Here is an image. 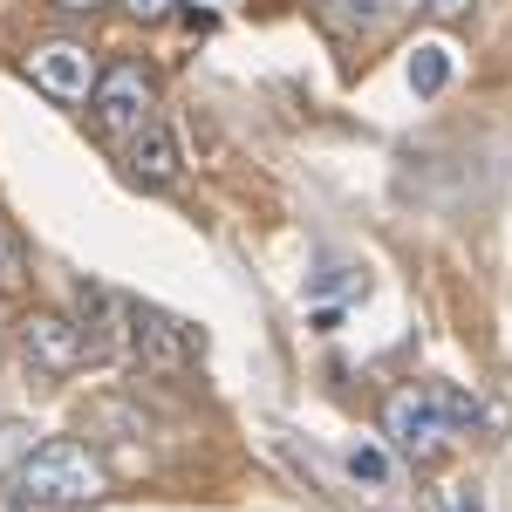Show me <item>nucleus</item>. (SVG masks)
I'll return each instance as SVG.
<instances>
[{
  "instance_id": "1",
  "label": "nucleus",
  "mask_w": 512,
  "mask_h": 512,
  "mask_svg": "<svg viewBox=\"0 0 512 512\" xmlns=\"http://www.w3.org/2000/svg\"><path fill=\"white\" fill-rule=\"evenodd\" d=\"M89 499H103V465H96V451L76 444V437L28 444L21 465L0 485V512H76Z\"/></svg>"
},
{
  "instance_id": "2",
  "label": "nucleus",
  "mask_w": 512,
  "mask_h": 512,
  "mask_svg": "<svg viewBox=\"0 0 512 512\" xmlns=\"http://www.w3.org/2000/svg\"><path fill=\"white\" fill-rule=\"evenodd\" d=\"M123 349L137 355L144 369H192L198 355H205V335L185 315H164L151 301L123 294Z\"/></svg>"
},
{
  "instance_id": "3",
  "label": "nucleus",
  "mask_w": 512,
  "mask_h": 512,
  "mask_svg": "<svg viewBox=\"0 0 512 512\" xmlns=\"http://www.w3.org/2000/svg\"><path fill=\"white\" fill-rule=\"evenodd\" d=\"M21 355H28V369H41V376H76V369H82L96 349H89L82 321L35 308V315L21 321Z\"/></svg>"
},
{
  "instance_id": "4",
  "label": "nucleus",
  "mask_w": 512,
  "mask_h": 512,
  "mask_svg": "<svg viewBox=\"0 0 512 512\" xmlns=\"http://www.w3.org/2000/svg\"><path fill=\"white\" fill-rule=\"evenodd\" d=\"M89 110H96V130L123 144L137 123L151 117V76H144L137 62H117L110 76H96V89H89Z\"/></svg>"
},
{
  "instance_id": "5",
  "label": "nucleus",
  "mask_w": 512,
  "mask_h": 512,
  "mask_svg": "<svg viewBox=\"0 0 512 512\" xmlns=\"http://www.w3.org/2000/svg\"><path fill=\"white\" fill-rule=\"evenodd\" d=\"M28 82H35L41 96H55V103H89V89H96V55H89L82 41H41L35 55H28Z\"/></svg>"
},
{
  "instance_id": "6",
  "label": "nucleus",
  "mask_w": 512,
  "mask_h": 512,
  "mask_svg": "<svg viewBox=\"0 0 512 512\" xmlns=\"http://www.w3.org/2000/svg\"><path fill=\"white\" fill-rule=\"evenodd\" d=\"M383 431H390V444L410 458V465H437L444 458V444H451V431H444V417L431 410V396L403 390L390 396V410H383Z\"/></svg>"
},
{
  "instance_id": "7",
  "label": "nucleus",
  "mask_w": 512,
  "mask_h": 512,
  "mask_svg": "<svg viewBox=\"0 0 512 512\" xmlns=\"http://www.w3.org/2000/svg\"><path fill=\"white\" fill-rule=\"evenodd\" d=\"M123 158H130V171H137L144 185H171V178L185 171V144H178V130L164 117H144L123 137Z\"/></svg>"
},
{
  "instance_id": "8",
  "label": "nucleus",
  "mask_w": 512,
  "mask_h": 512,
  "mask_svg": "<svg viewBox=\"0 0 512 512\" xmlns=\"http://www.w3.org/2000/svg\"><path fill=\"white\" fill-rule=\"evenodd\" d=\"M431 410L437 417H444V431L458 437V431H478V424H485V403H478L472 390H458V383H431Z\"/></svg>"
},
{
  "instance_id": "9",
  "label": "nucleus",
  "mask_w": 512,
  "mask_h": 512,
  "mask_svg": "<svg viewBox=\"0 0 512 512\" xmlns=\"http://www.w3.org/2000/svg\"><path fill=\"white\" fill-rule=\"evenodd\" d=\"M444 82H451V48H444V41H424V48L410 55V89H417V96H437Z\"/></svg>"
},
{
  "instance_id": "10",
  "label": "nucleus",
  "mask_w": 512,
  "mask_h": 512,
  "mask_svg": "<svg viewBox=\"0 0 512 512\" xmlns=\"http://www.w3.org/2000/svg\"><path fill=\"white\" fill-rule=\"evenodd\" d=\"M21 287H28V253H21V239L0 226V301L21 294Z\"/></svg>"
},
{
  "instance_id": "11",
  "label": "nucleus",
  "mask_w": 512,
  "mask_h": 512,
  "mask_svg": "<svg viewBox=\"0 0 512 512\" xmlns=\"http://www.w3.org/2000/svg\"><path fill=\"white\" fill-rule=\"evenodd\" d=\"M342 465H349L355 485H390V458H383L376 444H349V458H342Z\"/></svg>"
},
{
  "instance_id": "12",
  "label": "nucleus",
  "mask_w": 512,
  "mask_h": 512,
  "mask_svg": "<svg viewBox=\"0 0 512 512\" xmlns=\"http://www.w3.org/2000/svg\"><path fill=\"white\" fill-rule=\"evenodd\" d=\"M383 14H390L383 0H335V21H342V28H376Z\"/></svg>"
},
{
  "instance_id": "13",
  "label": "nucleus",
  "mask_w": 512,
  "mask_h": 512,
  "mask_svg": "<svg viewBox=\"0 0 512 512\" xmlns=\"http://www.w3.org/2000/svg\"><path fill=\"white\" fill-rule=\"evenodd\" d=\"M123 7H130V14H137V21H164V14H171V7H178V0H123Z\"/></svg>"
},
{
  "instance_id": "14",
  "label": "nucleus",
  "mask_w": 512,
  "mask_h": 512,
  "mask_svg": "<svg viewBox=\"0 0 512 512\" xmlns=\"http://www.w3.org/2000/svg\"><path fill=\"white\" fill-rule=\"evenodd\" d=\"M424 7H431L437 21H465L472 14V0H424Z\"/></svg>"
},
{
  "instance_id": "15",
  "label": "nucleus",
  "mask_w": 512,
  "mask_h": 512,
  "mask_svg": "<svg viewBox=\"0 0 512 512\" xmlns=\"http://www.w3.org/2000/svg\"><path fill=\"white\" fill-rule=\"evenodd\" d=\"M451 512H485V492H478V485H458V499H451Z\"/></svg>"
},
{
  "instance_id": "16",
  "label": "nucleus",
  "mask_w": 512,
  "mask_h": 512,
  "mask_svg": "<svg viewBox=\"0 0 512 512\" xmlns=\"http://www.w3.org/2000/svg\"><path fill=\"white\" fill-rule=\"evenodd\" d=\"M48 7H62V14H96L103 0H48Z\"/></svg>"
},
{
  "instance_id": "17",
  "label": "nucleus",
  "mask_w": 512,
  "mask_h": 512,
  "mask_svg": "<svg viewBox=\"0 0 512 512\" xmlns=\"http://www.w3.org/2000/svg\"><path fill=\"white\" fill-rule=\"evenodd\" d=\"M383 7H424V0H383Z\"/></svg>"
}]
</instances>
